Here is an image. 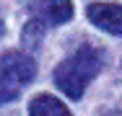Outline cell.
<instances>
[{
  "mask_svg": "<svg viewBox=\"0 0 122 116\" xmlns=\"http://www.w3.org/2000/svg\"><path fill=\"white\" fill-rule=\"evenodd\" d=\"M101 62L104 59H101V52H99L96 46H91V44L78 46L68 59H62L55 67V85L65 93L68 98L78 101L86 93L88 83L99 75Z\"/></svg>",
  "mask_w": 122,
  "mask_h": 116,
  "instance_id": "1",
  "label": "cell"
},
{
  "mask_svg": "<svg viewBox=\"0 0 122 116\" xmlns=\"http://www.w3.org/2000/svg\"><path fill=\"white\" fill-rule=\"evenodd\" d=\"M36 62L24 52H5L0 59V101L10 103L34 80Z\"/></svg>",
  "mask_w": 122,
  "mask_h": 116,
  "instance_id": "2",
  "label": "cell"
},
{
  "mask_svg": "<svg viewBox=\"0 0 122 116\" xmlns=\"http://www.w3.org/2000/svg\"><path fill=\"white\" fill-rule=\"evenodd\" d=\"M86 13H88V21L96 28L122 36V5H117V3H91Z\"/></svg>",
  "mask_w": 122,
  "mask_h": 116,
  "instance_id": "3",
  "label": "cell"
},
{
  "mask_svg": "<svg viewBox=\"0 0 122 116\" xmlns=\"http://www.w3.org/2000/svg\"><path fill=\"white\" fill-rule=\"evenodd\" d=\"M36 21L47 26H62L73 18V3L70 0H42L34 10Z\"/></svg>",
  "mask_w": 122,
  "mask_h": 116,
  "instance_id": "4",
  "label": "cell"
},
{
  "mask_svg": "<svg viewBox=\"0 0 122 116\" xmlns=\"http://www.w3.org/2000/svg\"><path fill=\"white\" fill-rule=\"evenodd\" d=\"M29 116H73V114H70V108H68L62 101H57L55 95L42 93V95H34V98H31Z\"/></svg>",
  "mask_w": 122,
  "mask_h": 116,
  "instance_id": "5",
  "label": "cell"
},
{
  "mask_svg": "<svg viewBox=\"0 0 122 116\" xmlns=\"http://www.w3.org/2000/svg\"><path fill=\"white\" fill-rule=\"evenodd\" d=\"M104 116H122V114H117V111H109V114H104Z\"/></svg>",
  "mask_w": 122,
  "mask_h": 116,
  "instance_id": "6",
  "label": "cell"
}]
</instances>
